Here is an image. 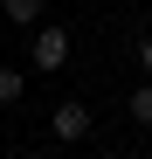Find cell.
<instances>
[{
	"label": "cell",
	"instance_id": "cell-6",
	"mask_svg": "<svg viewBox=\"0 0 152 159\" xmlns=\"http://www.w3.org/2000/svg\"><path fill=\"white\" fill-rule=\"evenodd\" d=\"M132 56H138V69L152 76V35H138V48H132Z\"/></svg>",
	"mask_w": 152,
	"mask_h": 159
},
{
	"label": "cell",
	"instance_id": "cell-5",
	"mask_svg": "<svg viewBox=\"0 0 152 159\" xmlns=\"http://www.w3.org/2000/svg\"><path fill=\"white\" fill-rule=\"evenodd\" d=\"M21 97H28V76L14 62H0V104H21Z\"/></svg>",
	"mask_w": 152,
	"mask_h": 159
},
{
	"label": "cell",
	"instance_id": "cell-1",
	"mask_svg": "<svg viewBox=\"0 0 152 159\" xmlns=\"http://www.w3.org/2000/svg\"><path fill=\"white\" fill-rule=\"evenodd\" d=\"M90 131H97V111L83 97H62L56 111H48V139H56V145H83Z\"/></svg>",
	"mask_w": 152,
	"mask_h": 159
},
{
	"label": "cell",
	"instance_id": "cell-4",
	"mask_svg": "<svg viewBox=\"0 0 152 159\" xmlns=\"http://www.w3.org/2000/svg\"><path fill=\"white\" fill-rule=\"evenodd\" d=\"M42 7H48V0H0V14H7L14 28H35V21H42Z\"/></svg>",
	"mask_w": 152,
	"mask_h": 159
},
{
	"label": "cell",
	"instance_id": "cell-3",
	"mask_svg": "<svg viewBox=\"0 0 152 159\" xmlns=\"http://www.w3.org/2000/svg\"><path fill=\"white\" fill-rule=\"evenodd\" d=\"M124 111H132V125H138V131H152V76H145L132 97H124Z\"/></svg>",
	"mask_w": 152,
	"mask_h": 159
},
{
	"label": "cell",
	"instance_id": "cell-2",
	"mask_svg": "<svg viewBox=\"0 0 152 159\" xmlns=\"http://www.w3.org/2000/svg\"><path fill=\"white\" fill-rule=\"evenodd\" d=\"M69 48H76V35L62 28V21H35V42H28V62H35V69L56 76V69L69 62Z\"/></svg>",
	"mask_w": 152,
	"mask_h": 159
}]
</instances>
